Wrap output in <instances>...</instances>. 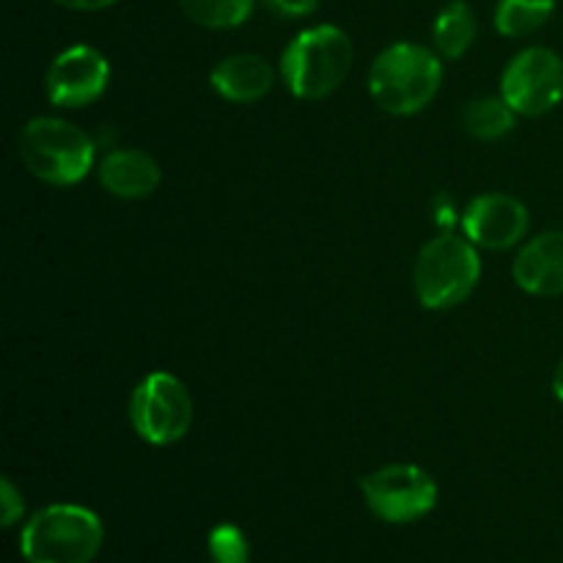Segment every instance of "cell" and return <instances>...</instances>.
Returning <instances> with one entry per match:
<instances>
[{"label":"cell","instance_id":"cell-15","mask_svg":"<svg viewBox=\"0 0 563 563\" xmlns=\"http://www.w3.org/2000/svg\"><path fill=\"white\" fill-rule=\"evenodd\" d=\"M517 124V113L504 97H478L467 102L465 113H462V126L467 135L478 137V141H500L509 135Z\"/></svg>","mask_w":563,"mask_h":563},{"label":"cell","instance_id":"cell-3","mask_svg":"<svg viewBox=\"0 0 563 563\" xmlns=\"http://www.w3.org/2000/svg\"><path fill=\"white\" fill-rule=\"evenodd\" d=\"M97 137L60 115H36L20 132V159L38 181L71 187L97 163Z\"/></svg>","mask_w":563,"mask_h":563},{"label":"cell","instance_id":"cell-9","mask_svg":"<svg viewBox=\"0 0 563 563\" xmlns=\"http://www.w3.org/2000/svg\"><path fill=\"white\" fill-rule=\"evenodd\" d=\"M108 58L91 44H71L49 60L47 75H44V91L55 108L77 110L97 102L108 91Z\"/></svg>","mask_w":563,"mask_h":563},{"label":"cell","instance_id":"cell-12","mask_svg":"<svg viewBox=\"0 0 563 563\" xmlns=\"http://www.w3.org/2000/svg\"><path fill=\"white\" fill-rule=\"evenodd\" d=\"M99 185L115 198L141 201L159 187V163L143 148H113L99 163Z\"/></svg>","mask_w":563,"mask_h":563},{"label":"cell","instance_id":"cell-7","mask_svg":"<svg viewBox=\"0 0 563 563\" xmlns=\"http://www.w3.org/2000/svg\"><path fill=\"white\" fill-rule=\"evenodd\" d=\"M368 511L390 526L423 520L438 506V482L418 465H385L361 478Z\"/></svg>","mask_w":563,"mask_h":563},{"label":"cell","instance_id":"cell-14","mask_svg":"<svg viewBox=\"0 0 563 563\" xmlns=\"http://www.w3.org/2000/svg\"><path fill=\"white\" fill-rule=\"evenodd\" d=\"M478 36V16L473 11L471 3L465 0H451L438 16H434L432 25V38L434 49L440 53V58L456 60L473 47Z\"/></svg>","mask_w":563,"mask_h":563},{"label":"cell","instance_id":"cell-4","mask_svg":"<svg viewBox=\"0 0 563 563\" xmlns=\"http://www.w3.org/2000/svg\"><path fill=\"white\" fill-rule=\"evenodd\" d=\"M482 280V256L467 236L443 231L421 247L412 269V289L429 311L462 306Z\"/></svg>","mask_w":563,"mask_h":563},{"label":"cell","instance_id":"cell-19","mask_svg":"<svg viewBox=\"0 0 563 563\" xmlns=\"http://www.w3.org/2000/svg\"><path fill=\"white\" fill-rule=\"evenodd\" d=\"M0 509H3V526L11 528L25 511V500H22L20 489L11 484V478H3L0 482Z\"/></svg>","mask_w":563,"mask_h":563},{"label":"cell","instance_id":"cell-18","mask_svg":"<svg viewBox=\"0 0 563 563\" xmlns=\"http://www.w3.org/2000/svg\"><path fill=\"white\" fill-rule=\"evenodd\" d=\"M207 548L212 563H247V559H251L245 533L236 526H231V522L212 528Z\"/></svg>","mask_w":563,"mask_h":563},{"label":"cell","instance_id":"cell-8","mask_svg":"<svg viewBox=\"0 0 563 563\" xmlns=\"http://www.w3.org/2000/svg\"><path fill=\"white\" fill-rule=\"evenodd\" d=\"M500 97L528 119L555 110L563 102V58L550 47L517 53L500 77Z\"/></svg>","mask_w":563,"mask_h":563},{"label":"cell","instance_id":"cell-16","mask_svg":"<svg viewBox=\"0 0 563 563\" xmlns=\"http://www.w3.org/2000/svg\"><path fill=\"white\" fill-rule=\"evenodd\" d=\"M559 0H498L495 27L500 36L520 38L537 33L553 16Z\"/></svg>","mask_w":563,"mask_h":563},{"label":"cell","instance_id":"cell-10","mask_svg":"<svg viewBox=\"0 0 563 563\" xmlns=\"http://www.w3.org/2000/svg\"><path fill=\"white\" fill-rule=\"evenodd\" d=\"M531 225L528 207L506 192H484L473 198L462 212V231L484 251H509L520 245Z\"/></svg>","mask_w":563,"mask_h":563},{"label":"cell","instance_id":"cell-2","mask_svg":"<svg viewBox=\"0 0 563 563\" xmlns=\"http://www.w3.org/2000/svg\"><path fill=\"white\" fill-rule=\"evenodd\" d=\"M355 60L352 38L339 25H313L297 33L280 58L286 88L302 102H319L344 86Z\"/></svg>","mask_w":563,"mask_h":563},{"label":"cell","instance_id":"cell-1","mask_svg":"<svg viewBox=\"0 0 563 563\" xmlns=\"http://www.w3.org/2000/svg\"><path fill=\"white\" fill-rule=\"evenodd\" d=\"M443 86V60L438 49L396 42L377 55L368 71V93L390 115H416L432 104Z\"/></svg>","mask_w":563,"mask_h":563},{"label":"cell","instance_id":"cell-21","mask_svg":"<svg viewBox=\"0 0 563 563\" xmlns=\"http://www.w3.org/2000/svg\"><path fill=\"white\" fill-rule=\"evenodd\" d=\"M432 212H434V223H438L440 234H443V231H451V229H454L456 220H462V218H456L454 201H451L449 196H443V192H440V196L434 198Z\"/></svg>","mask_w":563,"mask_h":563},{"label":"cell","instance_id":"cell-5","mask_svg":"<svg viewBox=\"0 0 563 563\" xmlns=\"http://www.w3.org/2000/svg\"><path fill=\"white\" fill-rule=\"evenodd\" d=\"M104 542L102 520L77 504L38 509L20 533V553L27 563H91Z\"/></svg>","mask_w":563,"mask_h":563},{"label":"cell","instance_id":"cell-17","mask_svg":"<svg viewBox=\"0 0 563 563\" xmlns=\"http://www.w3.org/2000/svg\"><path fill=\"white\" fill-rule=\"evenodd\" d=\"M187 20L209 31H229L242 25L256 9V0H179Z\"/></svg>","mask_w":563,"mask_h":563},{"label":"cell","instance_id":"cell-22","mask_svg":"<svg viewBox=\"0 0 563 563\" xmlns=\"http://www.w3.org/2000/svg\"><path fill=\"white\" fill-rule=\"evenodd\" d=\"M55 3L69 11H104L119 3V0H55Z\"/></svg>","mask_w":563,"mask_h":563},{"label":"cell","instance_id":"cell-13","mask_svg":"<svg viewBox=\"0 0 563 563\" xmlns=\"http://www.w3.org/2000/svg\"><path fill=\"white\" fill-rule=\"evenodd\" d=\"M209 86L225 102L253 104L273 91L275 69L262 55L236 53L214 66L212 75H209Z\"/></svg>","mask_w":563,"mask_h":563},{"label":"cell","instance_id":"cell-23","mask_svg":"<svg viewBox=\"0 0 563 563\" xmlns=\"http://www.w3.org/2000/svg\"><path fill=\"white\" fill-rule=\"evenodd\" d=\"M553 394H555V399L563 401V357L553 372Z\"/></svg>","mask_w":563,"mask_h":563},{"label":"cell","instance_id":"cell-11","mask_svg":"<svg viewBox=\"0 0 563 563\" xmlns=\"http://www.w3.org/2000/svg\"><path fill=\"white\" fill-rule=\"evenodd\" d=\"M517 286L533 297L563 295V231H544L520 247L511 267Z\"/></svg>","mask_w":563,"mask_h":563},{"label":"cell","instance_id":"cell-6","mask_svg":"<svg viewBox=\"0 0 563 563\" xmlns=\"http://www.w3.org/2000/svg\"><path fill=\"white\" fill-rule=\"evenodd\" d=\"M196 418V405L179 377L154 372L137 383L130 401V421L137 438L148 445H174L187 438Z\"/></svg>","mask_w":563,"mask_h":563},{"label":"cell","instance_id":"cell-20","mask_svg":"<svg viewBox=\"0 0 563 563\" xmlns=\"http://www.w3.org/2000/svg\"><path fill=\"white\" fill-rule=\"evenodd\" d=\"M273 14L286 16V20H300V16L313 14L319 9V0H264Z\"/></svg>","mask_w":563,"mask_h":563}]
</instances>
